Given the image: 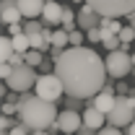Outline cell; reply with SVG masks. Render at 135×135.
Returning <instances> with one entry per match:
<instances>
[{
	"label": "cell",
	"mask_w": 135,
	"mask_h": 135,
	"mask_svg": "<svg viewBox=\"0 0 135 135\" xmlns=\"http://www.w3.org/2000/svg\"><path fill=\"white\" fill-rule=\"evenodd\" d=\"M101 13L99 11H94L88 3L86 5H81V11H78V29H83V31H88V29H96V26H101Z\"/></svg>",
	"instance_id": "obj_9"
},
{
	"label": "cell",
	"mask_w": 135,
	"mask_h": 135,
	"mask_svg": "<svg viewBox=\"0 0 135 135\" xmlns=\"http://www.w3.org/2000/svg\"><path fill=\"white\" fill-rule=\"evenodd\" d=\"M127 135H135V119L130 122V125H127Z\"/></svg>",
	"instance_id": "obj_28"
},
{
	"label": "cell",
	"mask_w": 135,
	"mask_h": 135,
	"mask_svg": "<svg viewBox=\"0 0 135 135\" xmlns=\"http://www.w3.org/2000/svg\"><path fill=\"white\" fill-rule=\"evenodd\" d=\"M94 11H99L101 16H130L135 11V0H86Z\"/></svg>",
	"instance_id": "obj_6"
},
{
	"label": "cell",
	"mask_w": 135,
	"mask_h": 135,
	"mask_svg": "<svg viewBox=\"0 0 135 135\" xmlns=\"http://www.w3.org/2000/svg\"><path fill=\"white\" fill-rule=\"evenodd\" d=\"M127 18H130V26H135V11H133V13H130Z\"/></svg>",
	"instance_id": "obj_30"
},
{
	"label": "cell",
	"mask_w": 135,
	"mask_h": 135,
	"mask_svg": "<svg viewBox=\"0 0 135 135\" xmlns=\"http://www.w3.org/2000/svg\"><path fill=\"white\" fill-rule=\"evenodd\" d=\"M133 68H135V55H133Z\"/></svg>",
	"instance_id": "obj_32"
},
{
	"label": "cell",
	"mask_w": 135,
	"mask_h": 135,
	"mask_svg": "<svg viewBox=\"0 0 135 135\" xmlns=\"http://www.w3.org/2000/svg\"><path fill=\"white\" fill-rule=\"evenodd\" d=\"M50 135H57V130H55V133H50Z\"/></svg>",
	"instance_id": "obj_33"
},
{
	"label": "cell",
	"mask_w": 135,
	"mask_h": 135,
	"mask_svg": "<svg viewBox=\"0 0 135 135\" xmlns=\"http://www.w3.org/2000/svg\"><path fill=\"white\" fill-rule=\"evenodd\" d=\"M18 5H21L23 18H36V16H42L47 0H18Z\"/></svg>",
	"instance_id": "obj_14"
},
{
	"label": "cell",
	"mask_w": 135,
	"mask_h": 135,
	"mask_svg": "<svg viewBox=\"0 0 135 135\" xmlns=\"http://www.w3.org/2000/svg\"><path fill=\"white\" fill-rule=\"evenodd\" d=\"M91 133H94V130H91V127H86V125H83V130H81L78 135H91Z\"/></svg>",
	"instance_id": "obj_29"
},
{
	"label": "cell",
	"mask_w": 135,
	"mask_h": 135,
	"mask_svg": "<svg viewBox=\"0 0 135 135\" xmlns=\"http://www.w3.org/2000/svg\"><path fill=\"white\" fill-rule=\"evenodd\" d=\"M42 29H44V26H42L39 21H26V23H23V31L26 34H36V31H42Z\"/></svg>",
	"instance_id": "obj_22"
},
{
	"label": "cell",
	"mask_w": 135,
	"mask_h": 135,
	"mask_svg": "<svg viewBox=\"0 0 135 135\" xmlns=\"http://www.w3.org/2000/svg\"><path fill=\"white\" fill-rule=\"evenodd\" d=\"M13 125H16V122L11 119V114H3V119H0V130H11Z\"/></svg>",
	"instance_id": "obj_25"
},
{
	"label": "cell",
	"mask_w": 135,
	"mask_h": 135,
	"mask_svg": "<svg viewBox=\"0 0 135 135\" xmlns=\"http://www.w3.org/2000/svg\"><path fill=\"white\" fill-rule=\"evenodd\" d=\"M96 135H122V133H119V127H114V125H104Z\"/></svg>",
	"instance_id": "obj_24"
},
{
	"label": "cell",
	"mask_w": 135,
	"mask_h": 135,
	"mask_svg": "<svg viewBox=\"0 0 135 135\" xmlns=\"http://www.w3.org/2000/svg\"><path fill=\"white\" fill-rule=\"evenodd\" d=\"M34 94L42 96L47 101H60V96L65 94V83L57 73H44L36 78V86H34Z\"/></svg>",
	"instance_id": "obj_3"
},
{
	"label": "cell",
	"mask_w": 135,
	"mask_h": 135,
	"mask_svg": "<svg viewBox=\"0 0 135 135\" xmlns=\"http://www.w3.org/2000/svg\"><path fill=\"white\" fill-rule=\"evenodd\" d=\"M119 39H122V47L127 50V44H130V42H135V26H122Z\"/></svg>",
	"instance_id": "obj_19"
},
{
	"label": "cell",
	"mask_w": 135,
	"mask_h": 135,
	"mask_svg": "<svg viewBox=\"0 0 135 135\" xmlns=\"http://www.w3.org/2000/svg\"><path fill=\"white\" fill-rule=\"evenodd\" d=\"M18 119L26 122V125L31 127V133H36V130H47V127H52V125L57 122L55 101H47V99H42V96L34 94L26 104H21Z\"/></svg>",
	"instance_id": "obj_2"
},
{
	"label": "cell",
	"mask_w": 135,
	"mask_h": 135,
	"mask_svg": "<svg viewBox=\"0 0 135 135\" xmlns=\"http://www.w3.org/2000/svg\"><path fill=\"white\" fill-rule=\"evenodd\" d=\"M36 78L39 75L34 73V65L23 62V65H13V73L5 78V83H8L11 91L21 94V91H31L34 86H36Z\"/></svg>",
	"instance_id": "obj_4"
},
{
	"label": "cell",
	"mask_w": 135,
	"mask_h": 135,
	"mask_svg": "<svg viewBox=\"0 0 135 135\" xmlns=\"http://www.w3.org/2000/svg\"><path fill=\"white\" fill-rule=\"evenodd\" d=\"M83 122H86V127H91V130H101V125H107V114L91 104V107H86V112H83Z\"/></svg>",
	"instance_id": "obj_13"
},
{
	"label": "cell",
	"mask_w": 135,
	"mask_h": 135,
	"mask_svg": "<svg viewBox=\"0 0 135 135\" xmlns=\"http://www.w3.org/2000/svg\"><path fill=\"white\" fill-rule=\"evenodd\" d=\"M26 62H29V65H42V62H44V60H42V50H29L26 52Z\"/></svg>",
	"instance_id": "obj_21"
},
{
	"label": "cell",
	"mask_w": 135,
	"mask_h": 135,
	"mask_svg": "<svg viewBox=\"0 0 135 135\" xmlns=\"http://www.w3.org/2000/svg\"><path fill=\"white\" fill-rule=\"evenodd\" d=\"M8 31H11V36H13V34H21V31H23L21 21H18V23H8Z\"/></svg>",
	"instance_id": "obj_27"
},
{
	"label": "cell",
	"mask_w": 135,
	"mask_h": 135,
	"mask_svg": "<svg viewBox=\"0 0 135 135\" xmlns=\"http://www.w3.org/2000/svg\"><path fill=\"white\" fill-rule=\"evenodd\" d=\"M83 125H86L83 117L75 109H65V112L57 114V122L52 125V130H57V133H81Z\"/></svg>",
	"instance_id": "obj_8"
},
{
	"label": "cell",
	"mask_w": 135,
	"mask_h": 135,
	"mask_svg": "<svg viewBox=\"0 0 135 135\" xmlns=\"http://www.w3.org/2000/svg\"><path fill=\"white\" fill-rule=\"evenodd\" d=\"M62 11H65V8H60L57 0H47V5H44V11H42V21H44L47 26H60V23H62Z\"/></svg>",
	"instance_id": "obj_11"
},
{
	"label": "cell",
	"mask_w": 135,
	"mask_h": 135,
	"mask_svg": "<svg viewBox=\"0 0 135 135\" xmlns=\"http://www.w3.org/2000/svg\"><path fill=\"white\" fill-rule=\"evenodd\" d=\"M68 44H70V31L68 29H55V34H52V47H60V50H65Z\"/></svg>",
	"instance_id": "obj_15"
},
{
	"label": "cell",
	"mask_w": 135,
	"mask_h": 135,
	"mask_svg": "<svg viewBox=\"0 0 135 135\" xmlns=\"http://www.w3.org/2000/svg\"><path fill=\"white\" fill-rule=\"evenodd\" d=\"M62 29H68V31H73L75 26H78V13H73L70 8H65L62 11V23H60Z\"/></svg>",
	"instance_id": "obj_17"
},
{
	"label": "cell",
	"mask_w": 135,
	"mask_h": 135,
	"mask_svg": "<svg viewBox=\"0 0 135 135\" xmlns=\"http://www.w3.org/2000/svg\"><path fill=\"white\" fill-rule=\"evenodd\" d=\"M86 39H88L91 44L101 42V29H99V26H96V29H88V31H86Z\"/></svg>",
	"instance_id": "obj_23"
},
{
	"label": "cell",
	"mask_w": 135,
	"mask_h": 135,
	"mask_svg": "<svg viewBox=\"0 0 135 135\" xmlns=\"http://www.w3.org/2000/svg\"><path fill=\"white\" fill-rule=\"evenodd\" d=\"M0 18H3L5 26H8V23H18V21L23 18L18 0H3V3H0Z\"/></svg>",
	"instance_id": "obj_10"
},
{
	"label": "cell",
	"mask_w": 135,
	"mask_h": 135,
	"mask_svg": "<svg viewBox=\"0 0 135 135\" xmlns=\"http://www.w3.org/2000/svg\"><path fill=\"white\" fill-rule=\"evenodd\" d=\"M55 73L65 83V96L78 99H94L107 86V60L88 47H70L62 50V55L55 60Z\"/></svg>",
	"instance_id": "obj_1"
},
{
	"label": "cell",
	"mask_w": 135,
	"mask_h": 135,
	"mask_svg": "<svg viewBox=\"0 0 135 135\" xmlns=\"http://www.w3.org/2000/svg\"><path fill=\"white\" fill-rule=\"evenodd\" d=\"M68 109H75V112H78V107H81V99H78V96H68Z\"/></svg>",
	"instance_id": "obj_26"
},
{
	"label": "cell",
	"mask_w": 135,
	"mask_h": 135,
	"mask_svg": "<svg viewBox=\"0 0 135 135\" xmlns=\"http://www.w3.org/2000/svg\"><path fill=\"white\" fill-rule=\"evenodd\" d=\"M114 101H117V96L112 94V88H109V86H104V88H101L99 94H96V96L91 99V104H94L96 109H101V112L107 114V112H112V107H114Z\"/></svg>",
	"instance_id": "obj_12"
},
{
	"label": "cell",
	"mask_w": 135,
	"mask_h": 135,
	"mask_svg": "<svg viewBox=\"0 0 135 135\" xmlns=\"http://www.w3.org/2000/svg\"><path fill=\"white\" fill-rule=\"evenodd\" d=\"M0 52H3V60H8L13 55V36H0Z\"/></svg>",
	"instance_id": "obj_18"
},
{
	"label": "cell",
	"mask_w": 135,
	"mask_h": 135,
	"mask_svg": "<svg viewBox=\"0 0 135 135\" xmlns=\"http://www.w3.org/2000/svg\"><path fill=\"white\" fill-rule=\"evenodd\" d=\"M135 119V104L127 94L117 96L112 112H107V125H114V127H122V125H130Z\"/></svg>",
	"instance_id": "obj_5"
},
{
	"label": "cell",
	"mask_w": 135,
	"mask_h": 135,
	"mask_svg": "<svg viewBox=\"0 0 135 135\" xmlns=\"http://www.w3.org/2000/svg\"><path fill=\"white\" fill-rule=\"evenodd\" d=\"M13 50H16V52H29V50H31V42H29V34H26V31L13 34Z\"/></svg>",
	"instance_id": "obj_16"
},
{
	"label": "cell",
	"mask_w": 135,
	"mask_h": 135,
	"mask_svg": "<svg viewBox=\"0 0 135 135\" xmlns=\"http://www.w3.org/2000/svg\"><path fill=\"white\" fill-rule=\"evenodd\" d=\"M83 42H88L83 29H73V31H70V47H81Z\"/></svg>",
	"instance_id": "obj_20"
},
{
	"label": "cell",
	"mask_w": 135,
	"mask_h": 135,
	"mask_svg": "<svg viewBox=\"0 0 135 135\" xmlns=\"http://www.w3.org/2000/svg\"><path fill=\"white\" fill-rule=\"evenodd\" d=\"M107 70H109V75H112V78L122 81V78L133 70V55H127L125 47L112 50L109 55H107Z\"/></svg>",
	"instance_id": "obj_7"
},
{
	"label": "cell",
	"mask_w": 135,
	"mask_h": 135,
	"mask_svg": "<svg viewBox=\"0 0 135 135\" xmlns=\"http://www.w3.org/2000/svg\"><path fill=\"white\" fill-rule=\"evenodd\" d=\"M31 135H50L47 130H36V133H31Z\"/></svg>",
	"instance_id": "obj_31"
}]
</instances>
